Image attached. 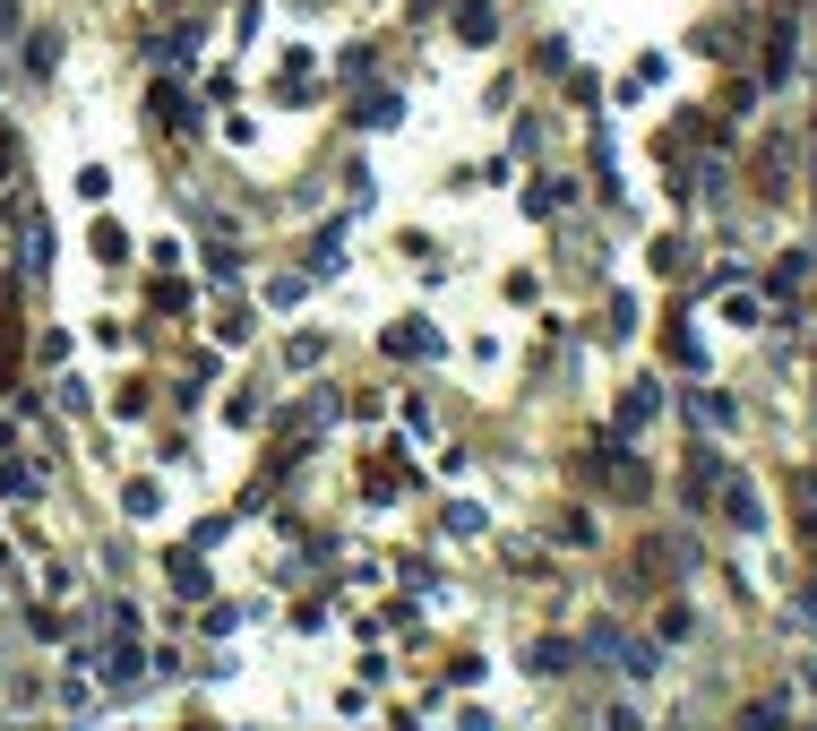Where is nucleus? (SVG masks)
<instances>
[{"label": "nucleus", "instance_id": "1", "mask_svg": "<svg viewBox=\"0 0 817 731\" xmlns=\"http://www.w3.org/2000/svg\"><path fill=\"white\" fill-rule=\"evenodd\" d=\"M387 353H396V362H439V327H430V319L387 327Z\"/></svg>", "mask_w": 817, "mask_h": 731}, {"label": "nucleus", "instance_id": "2", "mask_svg": "<svg viewBox=\"0 0 817 731\" xmlns=\"http://www.w3.org/2000/svg\"><path fill=\"white\" fill-rule=\"evenodd\" d=\"M654 405H663V387H654V379H637V387H628V413H620V439H637V430H645V422H654Z\"/></svg>", "mask_w": 817, "mask_h": 731}, {"label": "nucleus", "instance_id": "3", "mask_svg": "<svg viewBox=\"0 0 817 731\" xmlns=\"http://www.w3.org/2000/svg\"><path fill=\"white\" fill-rule=\"evenodd\" d=\"M43 267H52V224L26 215V276H43Z\"/></svg>", "mask_w": 817, "mask_h": 731}, {"label": "nucleus", "instance_id": "4", "mask_svg": "<svg viewBox=\"0 0 817 731\" xmlns=\"http://www.w3.org/2000/svg\"><path fill=\"white\" fill-rule=\"evenodd\" d=\"M336 258H344V224H327V233L310 241V276H336Z\"/></svg>", "mask_w": 817, "mask_h": 731}, {"label": "nucleus", "instance_id": "5", "mask_svg": "<svg viewBox=\"0 0 817 731\" xmlns=\"http://www.w3.org/2000/svg\"><path fill=\"white\" fill-rule=\"evenodd\" d=\"M456 26H465V43H491V35H499V18H491V0H465V18H456Z\"/></svg>", "mask_w": 817, "mask_h": 731}, {"label": "nucleus", "instance_id": "6", "mask_svg": "<svg viewBox=\"0 0 817 731\" xmlns=\"http://www.w3.org/2000/svg\"><path fill=\"white\" fill-rule=\"evenodd\" d=\"M172 594H190V602H198V594H207V568H198V559H190V551L172 559Z\"/></svg>", "mask_w": 817, "mask_h": 731}, {"label": "nucleus", "instance_id": "7", "mask_svg": "<svg viewBox=\"0 0 817 731\" xmlns=\"http://www.w3.org/2000/svg\"><path fill=\"white\" fill-rule=\"evenodd\" d=\"M26 69H35V78H52V69H61V35H35V43H26Z\"/></svg>", "mask_w": 817, "mask_h": 731}, {"label": "nucleus", "instance_id": "8", "mask_svg": "<svg viewBox=\"0 0 817 731\" xmlns=\"http://www.w3.org/2000/svg\"><path fill=\"white\" fill-rule=\"evenodd\" d=\"M121 508H129V516H155V508H164V491H155V482H129Z\"/></svg>", "mask_w": 817, "mask_h": 731}, {"label": "nucleus", "instance_id": "9", "mask_svg": "<svg viewBox=\"0 0 817 731\" xmlns=\"http://www.w3.org/2000/svg\"><path fill=\"white\" fill-rule=\"evenodd\" d=\"M800 276H809V267H800V250H792L783 267H774V293H783V301H800Z\"/></svg>", "mask_w": 817, "mask_h": 731}, {"label": "nucleus", "instance_id": "10", "mask_svg": "<svg viewBox=\"0 0 817 731\" xmlns=\"http://www.w3.org/2000/svg\"><path fill=\"white\" fill-rule=\"evenodd\" d=\"M284 362H293V370H319V362H327V344H319V336H293V353H284Z\"/></svg>", "mask_w": 817, "mask_h": 731}, {"label": "nucleus", "instance_id": "11", "mask_svg": "<svg viewBox=\"0 0 817 731\" xmlns=\"http://www.w3.org/2000/svg\"><path fill=\"white\" fill-rule=\"evenodd\" d=\"M301 293H310V284H301V276H276V284H267V310H293Z\"/></svg>", "mask_w": 817, "mask_h": 731}]
</instances>
